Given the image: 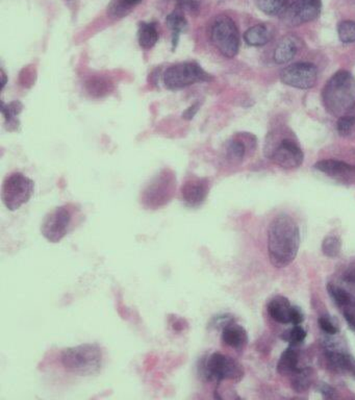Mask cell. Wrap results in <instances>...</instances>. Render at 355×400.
<instances>
[{
	"label": "cell",
	"instance_id": "1",
	"mask_svg": "<svg viewBox=\"0 0 355 400\" xmlns=\"http://www.w3.org/2000/svg\"><path fill=\"white\" fill-rule=\"evenodd\" d=\"M298 223L288 214L277 215L268 229V255L276 268H286L294 262L300 248Z\"/></svg>",
	"mask_w": 355,
	"mask_h": 400
},
{
	"label": "cell",
	"instance_id": "2",
	"mask_svg": "<svg viewBox=\"0 0 355 400\" xmlns=\"http://www.w3.org/2000/svg\"><path fill=\"white\" fill-rule=\"evenodd\" d=\"M327 112L335 117L346 116L355 108V78L350 72L340 70L331 76L322 92Z\"/></svg>",
	"mask_w": 355,
	"mask_h": 400
},
{
	"label": "cell",
	"instance_id": "3",
	"mask_svg": "<svg viewBox=\"0 0 355 400\" xmlns=\"http://www.w3.org/2000/svg\"><path fill=\"white\" fill-rule=\"evenodd\" d=\"M59 361L64 369L74 376H96L103 367V351L96 343L80 344L61 350Z\"/></svg>",
	"mask_w": 355,
	"mask_h": 400
},
{
	"label": "cell",
	"instance_id": "4",
	"mask_svg": "<svg viewBox=\"0 0 355 400\" xmlns=\"http://www.w3.org/2000/svg\"><path fill=\"white\" fill-rule=\"evenodd\" d=\"M197 374L203 383L220 385L225 380L240 382L244 378L243 366L221 352L205 353L197 363Z\"/></svg>",
	"mask_w": 355,
	"mask_h": 400
},
{
	"label": "cell",
	"instance_id": "5",
	"mask_svg": "<svg viewBox=\"0 0 355 400\" xmlns=\"http://www.w3.org/2000/svg\"><path fill=\"white\" fill-rule=\"evenodd\" d=\"M80 208L74 204H64L57 206L44 217L41 224V234L50 243H59L68 234L80 224Z\"/></svg>",
	"mask_w": 355,
	"mask_h": 400
},
{
	"label": "cell",
	"instance_id": "6",
	"mask_svg": "<svg viewBox=\"0 0 355 400\" xmlns=\"http://www.w3.org/2000/svg\"><path fill=\"white\" fill-rule=\"evenodd\" d=\"M176 187L178 180L173 170L164 168L146 185L140 201L146 210H159L173 199Z\"/></svg>",
	"mask_w": 355,
	"mask_h": 400
},
{
	"label": "cell",
	"instance_id": "7",
	"mask_svg": "<svg viewBox=\"0 0 355 400\" xmlns=\"http://www.w3.org/2000/svg\"><path fill=\"white\" fill-rule=\"evenodd\" d=\"M35 191V183L21 172H13L4 178L1 199L8 210H19L29 201Z\"/></svg>",
	"mask_w": 355,
	"mask_h": 400
},
{
	"label": "cell",
	"instance_id": "8",
	"mask_svg": "<svg viewBox=\"0 0 355 400\" xmlns=\"http://www.w3.org/2000/svg\"><path fill=\"white\" fill-rule=\"evenodd\" d=\"M212 76L195 62H184L170 66L163 74V82L168 90L175 91L197 83L210 82Z\"/></svg>",
	"mask_w": 355,
	"mask_h": 400
},
{
	"label": "cell",
	"instance_id": "9",
	"mask_svg": "<svg viewBox=\"0 0 355 400\" xmlns=\"http://www.w3.org/2000/svg\"><path fill=\"white\" fill-rule=\"evenodd\" d=\"M212 44L224 57L231 59L240 50V34L233 19L221 16L216 19L210 31Z\"/></svg>",
	"mask_w": 355,
	"mask_h": 400
},
{
	"label": "cell",
	"instance_id": "10",
	"mask_svg": "<svg viewBox=\"0 0 355 400\" xmlns=\"http://www.w3.org/2000/svg\"><path fill=\"white\" fill-rule=\"evenodd\" d=\"M280 80L287 86L307 90L316 86L318 69L312 63H296L280 72Z\"/></svg>",
	"mask_w": 355,
	"mask_h": 400
},
{
	"label": "cell",
	"instance_id": "11",
	"mask_svg": "<svg viewBox=\"0 0 355 400\" xmlns=\"http://www.w3.org/2000/svg\"><path fill=\"white\" fill-rule=\"evenodd\" d=\"M269 157L278 167L284 169H295L303 163L305 155L294 141L284 139L272 150Z\"/></svg>",
	"mask_w": 355,
	"mask_h": 400
},
{
	"label": "cell",
	"instance_id": "12",
	"mask_svg": "<svg viewBox=\"0 0 355 400\" xmlns=\"http://www.w3.org/2000/svg\"><path fill=\"white\" fill-rule=\"evenodd\" d=\"M210 190L208 178L192 176L184 180L180 188V197L188 208H197L203 206Z\"/></svg>",
	"mask_w": 355,
	"mask_h": 400
},
{
	"label": "cell",
	"instance_id": "13",
	"mask_svg": "<svg viewBox=\"0 0 355 400\" xmlns=\"http://www.w3.org/2000/svg\"><path fill=\"white\" fill-rule=\"evenodd\" d=\"M321 0H295L284 12V19L289 24H303L316 20L321 14Z\"/></svg>",
	"mask_w": 355,
	"mask_h": 400
},
{
	"label": "cell",
	"instance_id": "14",
	"mask_svg": "<svg viewBox=\"0 0 355 400\" xmlns=\"http://www.w3.org/2000/svg\"><path fill=\"white\" fill-rule=\"evenodd\" d=\"M314 167L339 184L355 185V165L337 159H322L317 162Z\"/></svg>",
	"mask_w": 355,
	"mask_h": 400
},
{
	"label": "cell",
	"instance_id": "15",
	"mask_svg": "<svg viewBox=\"0 0 355 400\" xmlns=\"http://www.w3.org/2000/svg\"><path fill=\"white\" fill-rule=\"evenodd\" d=\"M324 348L325 357L331 369L339 373L350 374L355 380V357L335 343L327 344Z\"/></svg>",
	"mask_w": 355,
	"mask_h": 400
},
{
	"label": "cell",
	"instance_id": "16",
	"mask_svg": "<svg viewBox=\"0 0 355 400\" xmlns=\"http://www.w3.org/2000/svg\"><path fill=\"white\" fill-rule=\"evenodd\" d=\"M221 341L227 348L242 350L248 343L247 331L235 321L221 331Z\"/></svg>",
	"mask_w": 355,
	"mask_h": 400
},
{
	"label": "cell",
	"instance_id": "17",
	"mask_svg": "<svg viewBox=\"0 0 355 400\" xmlns=\"http://www.w3.org/2000/svg\"><path fill=\"white\" fill-rule=\"evenodd\" d=\"M292 308L293 306L288 299L284 297H275L268 302L267 310L269 316L276 322L288 324L291 323Z\"/></svg>",
	"mask_w": 355,
	"mask_h": 400
},
{
	"label": "cell",
	"instance_id": "18",
	"mask_svg": "<svg viewBox=\"0 0 355 400\" xmlns=\"http://www.w3.org/2000/svg\"><path fill=\"white\" fill-rule=\"evenodd\" d=\"M298 41L297 38L287 36L278 42L274 50V61L277 64H286L290 62L298 52Z\"/></svg>",
	"mask_w": 355,
	"mask_h": 400
},
{
	"label": "cell",
	"instance_id": "19",
	"mask_svg": "<svg viewBox=\"0 0 355 400\" xmlns=\"http://www.w3.org/2000/svg\"><path fill=\"white\" fill-rule=\"evenodd\" d=\"M295 348L296 346L291 345L280 355L277 364V371L282 376H291L300 368L299 366V351Z\"/></svg>",
	"mask_w": 355,
	"mask_h": 400
},
{
	"label": "cell",
	"instance_id": "20",
	"mask_svg": "<svg viewBox=\"0 0 355 400\" xmlns=\"http://www.w3.org/2000/svg\"><path fill=\"white\" fill-rule=\"evenodd\" d=\"M271 38V31L265 24L254 25L244 34L246 43L255 48L266 45Z\"/></svg>",
	"mask_w": 355,
	"mask_h": 400
},
{
	"label": "cell",
	"instance_id": "21",
	"mask_svg": "<svg viewBox=\"0 0 355 400\" xmlns=\"http://www.w3.org/2000/svg\"><path fill=\"white\" fill-rule=\"evenodd\" d=\"M159 31L153 23L141 22L138 29V41L144 50H150L159 41Z\"/></svg>",
	"mask_w": 355,
	"mask_h": 400
},
{
	"label": "cell",
	"instance_id": "22",
	"mask_svg": "<svg viewBox=\"0 0 355 400\" xmlns=\"http://www.w3.org/2000/svg\"><path fill=\"white\" fill-rule=\"evenodd\" d=\"M166 23L172 31V50H174L178 46L182 31H186L187 27H188V22L180 13L173 12L168 15L167 18H166Z\"/></svg>",
	"mask_w": 355,
	"mask_h": 400
},
{
	"label": "cell",
	"instance_id": "23",
	"mask_svg": "<svg viewBox=\"0 0 355 400\" xmlns=\"http://www.w3.org/2000/svg\"><path fill=\"white\" fill-rule=\"evenodd\" d=\"M327 292L329 297L333 300L337 306L340 308H344L346 306H354L355 304V294L346 290L343 287L339 285L333 284V283H328L327 285Z\"/></svg>",
	"mask_w": 355,
	"mask_h": 400
},
{
	"label": "cell",
	"instance_id": "24",
	"mask_svg": "<svg viewBox=\"0 0 355 400\" xmlns=\"http://www.w3.org/2000/svg\"><path fill=\"white\" fill-rule=\"evenodd\" d=\"M23 110V104L18 100L6 104L2 102L1 113L8 131H17L19 127L18 116Z\"/></svg>",
	"mask_w": 355,
	"mask_h": 400
},
{
	"label": "cell",
	"instance_id": "25",
	"mask_svg": "<svg viewBox=\"0 0 355 400\" xmlns=\"http://www.w3.org/2000/svg\"><path fill=\"white\" fill-rule=\"evenodd\" d=\"M142 1L143 0H112L108 6V15L113 18H123Z\"/></svg>",
	"mask_w": 355,
	"mask_h": 400
},
{
	"label": "cell",
	"instance_id": "26",
	"mask_svg": "<svg viewBox=\"0 0 355 400\" xmlns=\"http://www.w3.org/2000/svg\"><path fill=\"white\" fill-rule=\"evenodd\" d=\"M86 89L91 97L99 99L106 97L113 90V84L108 78L96 76L86 83Z\"/></svg>",
	"mask_w": 355,
	"mask_h": 400
},
{
	"label": "cell",
	"instance_id": "27",
	"mask_svg": "<svg viewBox=\"0 0 355 400\" xmlns=\"http://www.w3.org/2000/svg\"><path fill=\"white\" fill-rule=\"evenodd\" d=\"M290 378L291 386L297 393L305 392L312 385V371L308 368H299Z\"/></svg>",
	"mask_w": 355,
	"mask_h": 400
},
{
	"label": "cell",
	"instance_id": "28",
	"mask_svg": "<svg viewBox=\"0 0 355 400\" xmlns=\"http://www.w3.org/2000/svg\"><path fill=\"white\" fill-rule=\"evenodd\" d=\"M289 0H255L257 8L267 15H278L284 12Z\"/></svg>",
	"mask_w": 355,
	"mask_h": 400
},
{
	"label": "cell",
	"instance_id": "29",
	"mask_svg": "<svg viewBox=\"0 0 355 400\" xmlns=\"http://www.w3.org/2000/svg\"><path fill=\"white\" fill-rule=\"evenodd\" d=\"M322 252L325 257L335 259L338 257L342 251V240L338 236H327L322 242Z\"/></svg>",
	"mask_w": 355,
	"mask_h": 400
},
{
	"label": "cell",
	"instance_id": "30",
	"mask_svg": "<svg viewBox=\"0 0 355 400\" xmlns=\"http://www.w3.org/2000/svg\"><path fill=\"white\" fill-rule=\"evenodd\" d=\"M246 155V145L241 139H233L226 148V155L231 161L241 162Z\"/></svg>",
	"mask_w": 355,
	"mask_h": 400
},
{
	"label": "cell",
	"instance_id": "31",
	"mask_svg": "<svg viewBox=\"0 0 355 400\" xmlns=\"http://www.w3.org/2000/svg\"><path fill=\"white\" fill-rule=\"evenodd\" d=\"M306 336H307V333H306L305 329L301 327V324H298L294 325L290 331H286L284 335L282 336V339L286 342H289L290 345L298 346L305 342Z\"/></svg>",
	"mask_w": 355,
	"mask_h": 400
},
{
	"label": "cell",
	"instance_id": "32",
	"mask_svg": "<svg viewBox=\"0 0 355 400\" xmlns=\"http://www.w3.org/2000/svg\"><path fill=\"white\" fill-rule=\"evenodd\" d=\"M340 40L343 43H355V21H343L338 27Z\"/></svg>",
	"mask_w": 355,
	"mask_h": 400
},
{
	"label": "cell",
	"instance_id": "33",
	"mask_svg": "<svg viewBox=\"0 0 355 400\" xmlns=\"http://www.w3.org/2000/svg\"><path fill=\"white\" fill-rule=\"evenodd\" d=\"M338 133L342 137H349L355 129V116L346 115L339 118L337 124Z\"/></svg>",
	"mask_w": 355,
	"mask_h": 400
},
{
	"label": "cell",
	"instance_id": "34",
	"mask_svg": "<svg viewBox=\"0 0 355 400\" xmlns=\"http://www.w3.org/2000/svg\"><path fill=\"white\" fill-rule=\"evenodd\" d=\"M318 325L326 335L335 336L339 334L340 327L331 316L322 315L318 318Z\"/></svg>",
	"mask_w": 355,
	"mask_h": 400
},
{
	"label": "cell",
	"instance_id": "35",
	"mask_svg": "<svg viewBox=\"0 0 355 400\" xmlns=\"http://www.w3.org/2000/svg\"><path fill=\"white\" fill-rule=\"evenodd\" d=\"M235 321L236 319L233 315H217V316L212 317V318L210 319V323H208V327H210V329H220V331H222L226 325L231 324V323L235 322Z\"/></svg>",
	"mask_w": 355,
	"mask_h": 400
},
{
	"label": "cell",
	"instance_id": "36",
	"mask_svg": "<svg viewBox=\"0 0 355 400\" xmlns=\"http://www.w3.org/2000/svg\"><path fill=\"white\" fill-rule=\"evenodd\" d=\"M169 324L170 327L173 329V331H184L189 327L188 322H187L186 319L182 318L180 316H170L169 318Z\"/></svg>",
	"mask_w": 355,
	"mask_h": 400
},
{
	"label": "cell",
	"instance_id": "37",
	"mask_svg": "<svg viewBox=\"0 0 355 400\" xmlns=\"http://www.w3.org/2000/svg\"><path fill=\"white\" fill-rule=\"evenodd\" d=\"M343 315L348 327L355 331V304L344 308Z\"/></svg>",
	"mask_w": 355,
	"mask_h": 400
},
{
	"label": "cell",
	"instance_id": "38",
	"mask_svg": "<svg viewBox=\"0 0 355 400\" xmlns=\"http://www.w3.org/2000/svg\"><path fill=\"white\" fill-rule=\"evenodd\" d=\"M178 6L182 10L191 13L197 12L199 10L198 0H178Z\"/></svg>",
	"mask_w": 355,
	"mask_h": 400
},
{
	"label": "cell",
	"instance_id": "39",
	"mask_svg": "<svg viewBox=\"0 0 355 400\" xmlns=\"http://www.w3.org/2000/svg\"><path fill=\"white\" fill-rule=\"evenodd\" d=\"M305 321V314L299 306H293L291 313V323L293 325L301 324Z\"/></svg>",
	"mask_w": 355,
	"mask_h": 400
},
{
	"label": "cell",
	"instance_id": "40",
	"mask_svg": "<svg viewBox=\"0 0 355 400\" xmlns=\"http://www.w3.org/2000/svg\"><path fill=\"white\" fill-rule=\"evenodd\" d=\"M319 391H320L323 397H327V399H333L335 393V389L329 386V385L325 384V383H322V384L319 386Z\"/></svg>",
	"mask_w": 355,
	"mask_h": 400
},
{
	"label": "cell",
	"instance_id": "41",
	"mask_svg": "<svg viewBox=\"0 0 355 400\" xmlns=\"http://www.w3.org/2000/svg\"><path fill=\"white\" fill-rule=\"evenodd\" d=\"M198 103L193 104L192 106H190V108H189L188 110H187L186 112L182 114V118L187 119V120H191V119H192L193 117L196 115L197 110H198Z\"/></svg>",
	"mask_w": 355,
	"mask_h": 400
},
{
	"label": "cell",
	"instance_id": "42",
	"mask_svg": "<svg viewBox=\"0 0 355 400\" xmlns=\"http://www.w3.org/2000/svg\"><path fill=\"white\" fill-rule=\"evenodd\" d=\"M1 76H2V88H3V87L6 86V74H4L3 71H1Z\"/></svg>",
	"mask_w": 355,
	"mask_h": 400
}]
</instances>
